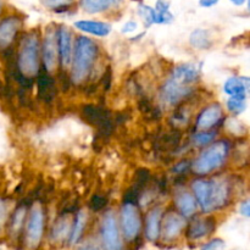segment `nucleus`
Listing matches in <instances>:
<instances>
[{"label": "nucleus", "instance_id": "bb28decb", "mask_svg": "<svg viewBox=\"0 0 250 250\" xmlns=\"http://www.w3.org/2000/svg\"><path fill=\"white\" fill-rule=\"evenodd\" d=\"M190 44L197 49H207L209 48L211 42H210L207 31H204V29H195L190 34Z\"/></svg>", "mask_w": 250, "mask_h": 250}, {"label": "nucleus", "instance_id": "f3484780", "mask_svg": "<svg viewBox=\"0 0 250 250\" xmlns=\"http://www.w3.org/2000/svg\"><path fill=\"white\" fill-rule=\"evenodd\" d=\"M161 212L160 208H155L146 215V236L149 241H156L161 231Z\"/></svg>", "mask_w": 250, "mask_h": 250}, {"label": "nucleus", "instance_id": "c85d7f7f", "mask_svg": "<svg viewBox=\"0 0 250 250\" xmlns=\"http://www.w3.org/2000/svg\"><path fill=\"white\" fill-rule=\"evenodd\" d=\"M139 15L142 16V19L146 22V24H153L156 23V15H155V9L148 6V5H141L139 6Z\"/></svg>", "mask_w": 250, "mask_h": 250}, {"label": "nucleus", "instance_id": "72a5a7b5", "mask_svg": "<svg viewBox=\"0 0 250 250\" xmlns=\"http://www.w3.org/2000/svg\"><path fill=\"white\" fill-rule=\"evenodd\" d=\"M43 1L49 7H60L67 5L71 0H43Z\"/></svg>", "mask_w": 250, "mask_h": 250}, {"label": "nucleus", "instance_id": "e433bc0d", "mask_svg": "<svg viewBox=\"0 0 250 250\" xmlns=\"http://www.w3.org/2000/svg\"><path fill=\"white\" fill-rule=\"evenodd\" d=\"M242 81H243L244 89H246V95L250 97V77H242Z\"/></svg>", "mask_w": 250, "mask_h": 250}, {"label": "nucleus", "instance_id": "7ed1b4c3", "mask_svg": "<svg viewBox=\"0 0 250 250\" xmlns=\"http://www.w3.org/2000/svg\"><path fill=\"white\" fill-rule=\"evenodd\" d=\"M19 72L27 78H32L39 72V42L36 34L24 37L17 56Z\"/></svg>", "mask_w": 250, "mask_h": 250}, {"label": "nucleus", "instance_id": "393cba45", "mask_svg": "<svg viewBox=\"0 0 250 250\" xmlns=\"http://www.w3.org/2000/svg\"><path fill=\"white\" fill-rule=\"evenodd\" d=\"M156 23H170L173 20V15L170 12V4L166 0H158L155 6Z\"/></svg>", "mask_w": 250, "mask_h": 250}, {"label": "nucleus", "instance_id": "5701e85b", "mask_svg": "<svg viewBox=\"0 0 250 250\" xmlns=\"http://www.w3.org/2000/svg\"><path fill=\"white\" fill-rule=\"evenodd\" d=\"M26 215H27V209L24 205L17 208L15 210L14 215L11 217V221H10V234L14 237H16L17 234L21 232L22 226H23L24 221H26Z\"/></svg>", "mask_w": 250, "mask_h": 250}, {"label": "nucleus", "instance_id": "4468645a", "mask_svg": "<svg viewBox=\"0 0 250 250\" xmlns=\"http://www.w3.org/2000/svg\"><path fill=\"white\" fill-rule=\"evenodd\" d=\"M192 188L203 211H211V205H210V200H211V181L197 180L193 182Z\"/></svg>", "mask_w": 250, "mask_h": 250}, {"label": "nucleus", "instance_id": "39448f33", "mask_svg": "<svg viewBox=\"0 0 250 250\" xmlns=\"http://www.w3.org/2000/svg\"><path fill=\"white\" fill-rule=\"evenodd\" d=\"M44 233V211L41 205H34L29 212L26 225V244L31 249H36Z\"/></svg>", "mask_w": 250, "mask_h": 250}, {"label": "nucleus", "instance_id": "2eb2a0df", "mask_svg": "<svg viewBox=\"0 0 250 250\" xmlns=\"http://www.w3.org/2000/svg\"><path fill=\"white\" fill-rule=\"evenodd\" d=\"M37 76H38L37 87H38L39 98L43 99L45 103L51 102L55 97V82H54V80L50 77V75H49L45 68L43 71H39Z\"/></svg>", "mask_w": 250, "mask_h": 250}, {"label": "nucleus", "instance_id": "79ce46f5", "mask_svg": "<svg viewBox=\"0 0 250 250\" xmlns=\"http://www.w3.org/2000/svg\"><path fill=\"white\" fill-rule=\"evenodd\" d=\"M0 12H1V0H0Z\"/></svg>", "mask_w": 250, "mask_h": 250}, {"label": "nucleus", "instance_id": "58836bf2", "mask_svg": "<svg viewBox=\"0 0 250 250\" xmlns=\"http://www.w3.org/2000/svg\"><path fill=\"white\" fill-rule=\"evenodd\" d=\"M78 250H100V249L98 248L97 246H94V244H85V246L81 247Z\"/></svg>", "mask_w": 250, "mask_h": 250}, {"label": "nucleus", "instance_id": "6e6552de", "mask_svg": "<svg viewBox=\"0 0 250 250\" xmlns=\"http://www.w3.org/2000/svg\"><path fill=\"white\" fill-rule=\"evenodd\" d=\"M190 92H192V89L187 84H183V83L171 78L163 87V99L167 104H177L183 98L187 97Z\"/></svg>", "mask_w": 250, "mask_h": 250}, {"label": "nucleus", "instance_id": "9b49d317", "mask_svg": "<svg viewBox=\"0 0 250 250\" xmlns=\"http://www.w3.org/2000/svg\"><path fill=\"white\" fill-rule=\"evenodd\" d=\"M185 226L186 221L183 215L177 212H168L163 220V236L168 241L177 238Z\"/></svg>", "mask_w": 250, "mask_h": 250}, {"label": "nucleus", "instance_id": "aec40b11", "mask_svg": "<svg viewBox=\"0 0 250 250\" xmlns=\"http://www.w3.org/2000/svg\"><path fill=\"white\" fill-rule=\"evenodd\" d=\"M176 205H177L181 215L186 217L194 214L195 209H197V203H195L194 197L188 192H182L176 197Z\"/></svg>", "mask_w": 250, "mask_h": 250}, {"label": "nucleus", "instance_id": "412c9836", "mask_svg": "<svg viewBox=\"0 0 250 250\" xmlns=\"http://www.w3.org/2000/svg\"><path fill=\"white\" fill-rule=\"evenodd\" d=\"M120 0H81V6L89 14H99L111 9Z\"/></svg>", "mask_w": 250, "mask_h": 250}, {"label": "nucleus", "instance_id": "b1692460", "mask_svg": "<svg viewBox=\"0 0 250 250\" xmlns=\"http://www.w3.org/2000/svg\"><path fill=\"white\" fill-rule=\"evenodd\" d=\"M224 90L231 97L247 98L246 89H244L242 77H231L226 81L224 85Z\"/></svg>", "mask_w": 250, "mask_h": 250}, {"label": "nucleus", "instance_id": "20e7f679", "mask_svg": "<svg viewBox=\"0 0 250 250\" xmlns=\"http://www.w3.org/2000/svg\"><path fill=\"white\" fill-rule=\"evenodd\" d=\"M141 215L134 203L126 202L121 209V229L127 241H134L141 232Z\"/></svg>", "mask_w": 250, "mask_h": 250}, {"label": "nucleus", "instance_id": "4c0bfd02", "mask_svg": "<svg viewBox=\"0 0 250 250\" xmlns=\"http://www.w3.org/2000/svg\"><path fill=\"white\" fill-rule=\"evenodd\" d=\"M219 2V0H200L199 4L202 5L203 7H210L212 6V5L217 4Z\"/></svg>", "mask_w": 250, "mask_h": 250}, {"label": "nucleus", "instance_id": "f257e3e1", "mask_svg": "<svg viewBox=\"0 0 250 250\" xmlns=\"http://www.w3.org/2000/svg\"><path fill=\"white\" fill-rule=\"evenodd\" d=\"M97 44L87 37H80L76 42L72 66V81L81 84L89 76L97 59Z\"/></svg>", "mask_w": 250, "mask_h": 250}, {"label": "nucleus", "instance_id": "1a4fd4ad", "mask_svg": "<svg viewBox=\"0 0 250 250\" xmlns=\"http://www.w3.org/2000/svg\"><path fill=\"white\" fill-rule=\"evenodd\" d=\"M56 39H58L61 63L63 67H68L72 61V38H71L70 29L65 26L59 27L56 31Z\"/></svg>", "mask_w": 250, "mask_h": 250}, {"label": "nucleus", "instance_id": "f8f14e48", "mask_svg": "<svg viewBox=\"0 0 250 250\" xmlns=\"http://www.w3.org/2000/svg\"><path fill=\"white\" fill-rule=\"evenodd\" d=\"M222 119V109L219 104H211L205 107L197 120V127L202 131H207L214 127Z\"/></svg>", "mask_w": 250, "mask_h": 250}, {"label": "nucleus", "instance_id": "2f4dec72", "mask_svg": "<svg viewBox=\"0 0 250 250\" xmlns=\"http://www.w3.org/2000/svg\"><path fill=\"white\" fill-rule=\"evenodd\" d=\"M225 248V242L222 239H212L209 243L205 244L202 250H222Z\"/></svg>", "mask_w": 250, "mask_h": 250}, {"label": "nucleus", "instance_id": "dca6fc26", "mask_svg": "<svg viewBox=\"0 0 250 250\" xmlns=\"http://www.w3.org/2000/svg\"><path fill=\"white\" fill-rule=\"evenodd\" d=\"M215 222L211 217H207V219H195L194 221L190 224L189 229H188L187 236L188 238L192 241H197V239L204 238L208 234L211 233L214 231Z\"/></svg>", "mask_w": 250, "mask_h": 250}, {"label": "nucleus", "instance_id": "c756f323", "mask_svg": "<svg viewBox=\"0 0 250 250\" xmlns=\"http://www.w3.org/2000/svg\"><path fill=\"white\" fill-rule=\"evenodd\" d=\"M215 133H210V132H202V133H198L194 137V142L198 146H205V144H209L214 141Z\"/></svg>", "mask_w": 250, "mask_h": 250}, {"label": "nucleus", "instance_id": "a19ab883", "mask_svg": "<svg viewBox=\"0 0 250 250\" xmlns=\"http://www.w3.org/2000/svg\"><path fill=\"white\" fill-rule=\"evenodd\" d=\"M248 9H249V11H250V0H248Z\"/></svg>", "mask_w": 250, "mask_h": 250}, {"label": "nucleus", "instance_id": "ea45409f", "mask_svg": "<svg viewBox=\"0 0 250 250\" xmlns=\"http://www.w3.org/2000/svg\"><path fill=\"white\" fill-rule=\"evenodd\" d=\"M229 1H232L233 4H236V5H242L244 1H246V0H229Z\"/></svg>", "mask_w": 250, "mask_h": 250}, {"label": "nucleus", "instance_id": "a878e982", "mask_svg": "<svg viewBox=\"0 0 250 250\" xmlns=\"http://www.w3.org/2000/svg\"><path fill=\"white\" fill-rule=\"evenodd\" d=\"M85 222H87V215L83 211H80L76 216L75 224H73L72 229H71L70 234V243L75 244L80 241L81 236L83 234V231H84Z\"/></svg>", "mask_w": 250, "mask_h": 250}, {"label": "nucleus", "instance_id": "ddd939ff", "mask_svg": "<svg viewBox=\"0 0 250 250\" xmlns=\"http://www.w3.org/2000/svg\"><path fill=\"white\" fill-rule=\"evenodd\" d=\"M21 26L19 17H7L0 22V48H7L15 39L17 31Z\"/></svg>", "mask_w": 250, "mask_h": 250}, {"label": "nucleus", "instance_id": "0eeeda50", "mask_svg": "<svg viewBox=\"0 0 250 250\" xmlns=\"http://www.w3.org/2000/svg\"><path fill=\"white\" fill-rule=\"evenodd\" d=\"M83 115L87 121L97 127L103 134L109 133L111 131L112 124L109 119V115L102 107L95 106V105H88V106L83 107Z\"/></svg>", "mask_w": 250, "mask_h": 250}, {"label": "nucleus", "instance_id": "9d476101", "mask_svg": "<svg viewBox=\"0 0 250 250\" xmlns=\"http://www.w3.org/2000/svg\"><path fill=\"white\" fill-rule=\"evenodd\" d=\"M56 49H58V39H56V32L50 29L46 32L45 38L43 42V61L45 70L48 72L53 71L56 67Z\"/></svg>", "mask_w": 250, "mask_h": 250}, {"label": "nucleus", "instance_id": "6ab92c4d", "mask_svg": "<svg viewBox=\"0 0 250 250\" xmlns=\"http://www.w3.org/2000/svg\"><path fill=\"white\" fill-rule=\"evenodd\" d=\"M75 27L85 33L93 34L98 37H106L111 32V26L109 23L99 21H77L75 22Z\"/></svg>", "mask_w": 250, "mask_h": 250}, {"label": "nucleus", "instance_id": "cd10ccee", "mask_svg": "<svg viewBox=\"0 0 250 250\" xmlns=\"http://www.w3.org/2000/svg\"><path fill=\"white\" fill-rule=\"evenodd\" d=\"M227 107L231 112L238 115L243 112L247 107L246 98H239V97H231L227 102Z\"/></svg>", "mask_w": 250, "mask_h": 250}, {"label": "nucleus", "instance_id": "7c9ffc66", "mask_svg": "<svg viewBox=\"0 0 250 250\" xmlns=\"http://www.w3.org/2000/svg\"><path fill=\"white\" fill-rule=\"evenodd\" d=\"M105 205H106V199L102 197V195H94L92 200H90V209L94 210V211L103 209Z\"/></svg>", "mask_w": 250, "mask_h": 250}, {"label": "nucleus", "instance_id": "423d86ee", "mask_svg": "<svg viewBox=\"0 0 250 250\" xmlns=\"http://www.w3.org/2000/svg\"><path fill=\"white\" fill-rule=\"evenodd\" d=\"M102 239L103 246L105 250H122L121 236H120L119 224H117L116 216L112 211L105 214L102 224Z\"/></svg>", "mask_w": 250, "mask_h": 250}, {"label": "nucleus", "instance_id": "c9c22d12", "mask_svg": "<svg viewBox=\"0 0 250 250\" xmlns=\"http://www.w3.org/2000/svg\"><path fill=\"white\" fill-rule=\"evenodd\" d=\"M239 211H241V214L244 215V216L250 217V199L247 200V202H244L243 204L241 205Z\"/></svg>", "mask_w": 250, "mask_h": 250}, {"label": "nucleus", "instance_id": "f03ea898", "mask_svg": "<svg viewBox=\"0 0 250 250\" xmlns=\"http://www.w3.org/2000/svg\"><path fill=\"white\" fill-rule=\"evenodd\" d=\"M229 143L225 141L211 144L195 159L192 165V170L197 175H208V173L217 170L224 165L225 160L229 155Z\"/></svg>", "mask_w": 250, "mask_h": 250}, {"label": "nucleus", "instance_id": "f704fd0d", "mask_svg": "<svg viewBox=\"0 0 250 250\" xmlns=\"http://www.w3.org/2000/svg\"><path fill=\"white\" fill-rule=\"evenodd\" d=\"M137 29V23L133 21H128L127 23H125L124 28H122V33H131Z\"/></svg>", "mask_w": 250, "mask_h": 250}, {"label": "nucleus", "instance_id": "4be33fe9", "mask_svg": "<svg viewBox=\"0 0 250 250\" xmlns=\"http://www.w3.org/2000/svg\"><path fill=\"white\" fill-rule=\"evenodd\" d=\"M71 222L70 219L67 216H62L55 222L53 227V231H51V238L55 242L62 241L65 239L68 234H71Z\"/></svg>", "mask_w": 250, "mask_h": 250}, {"label": "nucleus", "instance_id": "473e14b6", "mask_svg": "<svg viewBox=\"0 0 250 250\" xmlns=\"http://www.w3.org/2000/svg\"><path fill=\"white\" fill-rule=\"evenodd\" d=\"M7 211H9V208H7L6 203L0 200V231L7 220Z\"/></svg>", "mask_w": 250, "mask_h": 250}, {"label": "nucleus", "instance_id": "a211bd4d", "mask_svg": "<svg viewBox=\"0 0 250 250\" xmlns=\"http://www.w3.org/2000/svg\"><path fill=\"white\" fill-rule=\"evenodd\" d=\"M199 77V67L194 63H183L177 66L173 71V80L183 83V84H189L195 82Z\"/></svg>", "mask_w": 250, "mask_h": 250}]
</instances>
